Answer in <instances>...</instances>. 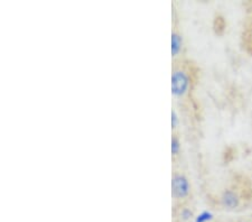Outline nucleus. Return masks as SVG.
<instances>
[{
    "instance_id": "423d86ee",
    "label": "nucleus",
    "mask_w": 252,
    "mask_h": 222,
    "mask_svg": "<svg viewBox=\"0 0 252 222\" xmlns=\"http://www.w3.org/2000/svg\"><path fill=\"white\" fill-rule=\"evenodd\" d=\"M212 217L213 216H212V213H211V212H207V211L202 212L201 215L196 218L195 222H207V221H210L211 219H212Z\"/></svg>"
},
{
    "instance_id": "6e6552de",
    "label": "nucleus",
    "mask_w": 252,
    "mask_h": 222,
    "mask_svg": "<svg viewBox=\"0 0 252 222\" xmlns=\"http://www.w3.org/2000/svg\"><path fill=\"white\" fill-rule=\"evenodd\" d=\"M178 125V116L176 114V111L172 110V128L175 129Z\"/></svg>"
},
{
    "instance_id": "20e7f679",
    "label": "nucleus",
    "mask_w": 252,
    "mask_h": 222,
    "mask_svg": "<svg viewBox=\"0 0 252 222\" xmlns=\"http://www.w3.org/2000/svg\"><path fill=\"white\" fill-rule=\"evenodd\" d=\"M183 46V38L182 36L177 33V32H173L172 34V55L177 56L181 53Z\"/></svg>"
},
{
    "instance_id": "0eeeda50",
    "label": "nucleus",
    "mask_w": 252,
    "mask_h": 222,
    "mask_svg": "<svg viewBox=\"0 0 252 222\" xmlns=\"http://www.w3.org/2000/svg\"><path fill=\"white\" fill-rule=\"evenodd\" d=\"M192 211H190V210H189V209H183L182 210V212H181V217H182V219L183 220H189L190 217H192Z\"/></svg>"
},
{
    "instance_id": "f03ea898",
    "label": "nucleus",
    "mask_w": 252,
    "mask_h": 222,
    "mask_svg": "<svg viewBox=\"0 0 252 222\" xmlns=\"http://www.w3.org/2000/svg\"><path fill=\"white\" fill-rule=\"evenodd\" d=\"M190 185L189 180L186 176L183 174H176L173 175L172 179V193L173 196L177 200H183L189 194Z\"/></svg>"
},
{
    "instance_id": "39448f33",
    "label": "nucleus",
    "mask_w": 252,
    "mask_h": 222,
    "mask_svg": "<svg viewBox=\"0 0 252 222\" xmlns=\"http://www.w3.org/2000/svg\"><path fill=\"white\" fill-rule=\"evenodd\" d=\"M180 149H181L180 140H178L176 136H173L172 137V155L177 156L178 153H180Z\"/></svg>"
},
{
    "instance_id": "f257e3e1",
    "label": "nucleus",
    "mask_w": 252,
    "mask_h": 222,
    "mask_svg": "<svg viewBox=\"0 0 252 222\" xmlns=\"http://www.w3.org/2000/svg\"><path fill=\"white\" fill-rule=\"evenodd\" d=\"M190 80L189 75L186 71L182 68L174 70L172 74V94L176 98H182L189 90Z\"/></svg>"
},
{
    "instance_id": "7ed1b4c3",
    "label": "nucleus",
    "mask_w": 252,
    "mask_h": 222,
    "mask_svg": "<svg viewBox=\"0 0 252 222\" xmlns=\"http://www.w3.org/2000/svg\"><path fill=\"white\" fill-rule=\"evenodd\" d=\"M239 196L234 191H231V190H226V191L223 192L221 196V202L222 205L227 209H235L239 205Z\"/></svg>"
}]
</instances>
